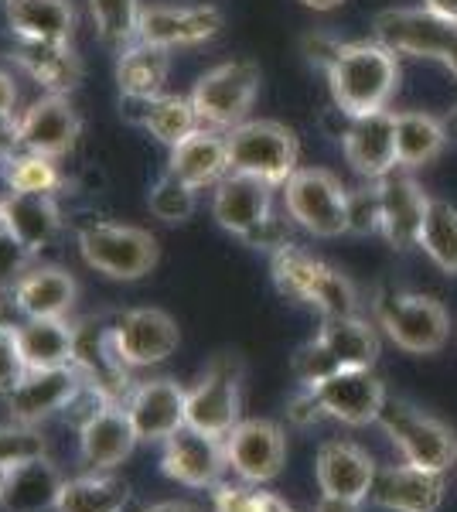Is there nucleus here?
Returning <instances> with one entry per match:
<instances>
[{"mask_svg": "<svg viewBox=\"0 0 457 512\" xmlns=\"http://www.w3.org/2000/svg\"><path fill=\"white\" fill-rule=\"evenodd\" d=\"M18 342L28 369H62L76 362V328L65 318H28L18 325Z\"/></svg>", "mask_w": 457, "mask_h": 512, "instance_id": "obj_32", "label": "nucleus"}, {"mask_svg": "<svg viewBox=\"0 0 457 512\" xmlns=\"http://www.w3.org/2000/svg\"><path fill=\"white\" fill-rule=\"evenodd\" d=\"M229 468L243 482H273L287 465V437L273 420H239L222 437Z\"/></svg>", "mask_w": 457, "mask_h": 512, "instance_id": "obj_12", "label": "nucleus"}, {"mask_svg": "<svg viewBox=\"0 0 457 512\" xmlns=\"http://www.w3.org/2000/svg\"><path fill=\"white\" fill-rule=\"evenodd\" d=\"M382 431L389 434V441L400 448L406 458V465L413 468H427V472H447L451 465H457V434L444 420L417 414L406 403H389L379 414Z\"/></svg>", "mask_w": 457, "mask_h": 512, "instance_id": "obj_7", "label": "nucleus"}, {"mask_svg": "<svg viewBox=\"0 0 457 512\" xmlns=\"http://www.w3.org/2000/svg\"><path fill=\"white\" fill-rule=\"evenodd\" d=\"M195 192L198 188H191L188 181L164 171L151 185V192H147V205H151V212L161 222H188L195 216V205H198Z\"/></svg>", "mask_w": 457, "mask_h": 512, "instance_id": "obj_41", "label": "nucleus"}, {"mask_svg": "<svg viewBox=\"0 0 457 512\" xmlns=\"http://www.w3.org/2000/svg\"><path fill=\"white\" fill-rule=\"evenodd\" d=\"M14 59L31 79L41 82L48 93H72L79 86L82 65L76 59V52L69 48V41H28L18 38V48H14Z\"/></svg>", "mask_w": 457, "mask_h": 512, "instance_id": "obj_31", "label": "nucleus"}, {"mask_svg": "<svg viewBox=\"0 0 457 512\" xmlns=\"http://www.w3.org/2000/svg\"><path fill=\"white\" fill-rule=\"evenodd\" d=\"M21 147V130L14 117H0V164L11 161Z\"/></svg>", "mask_w": 457, "mask_h": 512, "instance_id": "obj_51", "label": "nucleus"}, {"mask_svg": "<svg viewBox=\"0 0 457 512\" xmlns=\"http://www.w3.org/2000/svg\"><path fill=\"white\" fill-rule=\"evenodd\" d=\"M79 253L96 274L110 280H140L157 267V239L140 226L89 222L79 229Z\"/></svg>", "mask_w": 457, "mask_h": 512, "instance_id": "obj_4", "label": "nucleus"}, {"mask_svg": "<svg viewBox=\"0 0 457 512\" xmlns=\"http://www.w3.org/2000/svg\"><path fill=\"white\" fill-rule=\"evenodd\" d=\"M215 512H260L256 509V492L249 485H215Z\"/></svg>", "mask_w": 457, "mask_h": 512, "instance_id": "obj_47", "label": "nucleus"}, {"mask_svg": "<svg viewBox=\"0 0 457 512\" xmlns=\"http://www.w3.org/2000/svg\"><path fill=\"white\" fill-rule=\"evenodd\" d=\"M420 246L444 274L457 277V209L444 198H430L427 219H423Z\"/></svg>", "mask_w": 457, "mask_h": 512, "instance_id": "obj_38", "label": "nucleus"}, {"mask_svg": "<svg viewBox=\"0 0 457 512\" xmlns=\"http://www.w3.org/2000/svg\"><path fill=\"white\" fill-rule=\"evenodd\" d=\"M376 41L393 55L437 59L457 76V21L427 7H393L376 14Z\"/></svg>", "mask_w": 457, "mask_h": 512, "instance_id": "obj_5", "label": "nucleus"}, {"mask_svg": "<svg viewBox=\"0 0 457 512\" xmlns=\"http://www.w3.org/2000/svg\"><path fill=\"white\" fill-rule=\"evenodd\" d=\"M86 386V379L76 366H62V369H31L21 379V386L7 396V410L11 420L18 424H41V420L65 414L76 393Z\"/></svg>", "mask_w": 457, "mask_h": 512, "instance_id": "obj_16", "label": "nucleus"}, {"mask_svg": "<svg viewBox=\"0 0 457 512\" xmlns=\"http://www.w3.org/2000/svg\"><path fill=\"white\" fill-rule=\"evenodd\" d=\"M140 11H144L140 0H89V14L96 21L99 38L116 52H123V48L137 41Z\"/></svg>", "mask_w": 457, "mask_h": 512, "instance_id": "obj_39", "label": "nucleus"}, {"mask_svg": "<svg viewBox=\"0 0 457 512\" xmlns=\"http://www.w3.org/2000/svg\"><path fill=\"white\" fill-rule=\"evenodd\" d=\"M379 198H382V236L396 250L420 246L430 198L420 192L417 181L406 175V168H393L386 178H379Z\"/></svg>", "mask_w": 457, "mask_h": 512, "instance_id": "obj_22", "label": "nucleus"}, {"mask_svg": "<svg viewBox=\"0 0 457 512\" xmlns=\"http://www.w3.org/2000/svg\"><path fill=\"white\" fill-rule=\"evenodd\" d=\"M130 506V485L116 475H79L65 478L55 512H123Z\"/></svg>", "mask_w": 457, "mask_h": 512, "instance_id": "obj_35", "label": "nucleus"}, {"mask_svg": "<svg viewBox=\"0 0 457 512\" xmlns=\"http://www.w3.org/2000/svg\"><path fill=\"white\" fill-rule=\"evenodd\" d=\"M62 229L52 192H11L4 198V233L28 253H41Z\"/></svg>", "mask_w": 457, "mask_h": 512, "instance_id": "obj_26", "label": "nucleus"}, {"mask_svg": "<svg viewBox=\"0 0 457 512\" xmlns=\"http://www.w3.org/2000/svg\"><path fill=\"white\" fill-rule=\"evenodd\" d=\"M113 325H103V321H82L76 325V362L72 366L79 369L82 379H86L93 390H99L110 403H120L127 407L130 400V379H127V362H123L120 349H116V335Z\"/></svg>", "mask_w": 457, "mask_h": 512, "instance_id": "obj_13", "label": "nucleus"}, {"mask_svg": "<svg viewBox=\"0 0 457 512\" xmlns=\"http://www.w3.org/2000/svg\"><path fill=\"white\" fill-rule=\"evenodd\" d=\"M229 468L226 444L222 437L198 434L191 427H181L178 434L164 441L161 472L188 489H215L222 472Z\"/></svg>", "mask_w": 457, "mask_h": 512, "instance_id": "obj_15", "label": "nucleus"}, {"mask_svg": "<svg viewBox=\"0 0 457 512\" xmlns=\"http://www.w3.org/2000/svg\"><path fill=\"white\" fill-rule=\"evenodd\" d=\"M314 475L324 495L365 502L376 485V461L372 454L352 441H324L314 458Z\"/></svg>", "mask_w": 457, "mask_h": 512, "instance_id": "obj_21", "label": "nucleus"}, {"mask_svg": "<svg viewBox=\"0 0 457 512\" xmlns=\"http://www.w3.org/2000/svg\"><path fill=\"white\" fill-rule=\"evenodd\" d=\"M314 400L321 403L324 417L342 420L348 427H369L379 424V414L386 407V386L372 376V369H338L321 383L307 386Z\"/></svg>", "mask_w": 457, "mask_h": 512, "instance_id": "obj_11", "label": "nucleus"}, {"mask_svg": "<svg viewBox=\"0 0 457 512\" xmlns=\"http://www.w3.org/2000/svg\"><path fill=\"white\" fill-rule=\"evenodd\" d=\"M342 147L348 164L362 178L369 181L386 178L393 168H400V158H396V113L376 110V113H365V117H355Z\"/></svg>", "mask_w": 457, "mask_h": 512, "instance_id": "obj_24", "label": "nucleus"}, {"mask_svg": "<svg viewBox=\"0 0 457 512\" xmlns=\"http://www.w3.org/2000/svg\"><path fill=\"white\" fill-rule=\"evenodd\" d=\"M273 284L290 301L318 308L324 318L355 315V308H359V294H355L352 280L328 263L314 260L311 253H304L294 243L273 253Z\"/></svg>", "mask_w": 457, "mask_h": 512, "instance_id": "obj_2", "label": "nucleus"}, {"mask_svg": "<svg viewBox=\"0 0 457 512\" xmlns=\"http://www.w3.org/2000/svg\"><path fill=\"white\" fill-rule=\"evenodd\" d=\"M0 233H4V198H0Z\"/></svg>", "mask_w": 457, "mask_h": 512, "instance_id": "obj_59", "label": "nucleus"}, {"mask_svg": "<svg viewBox=\"0 0 457 512\" xmlns=\"http://www.w3.org/2000/svg\"><path fill=\"white\" fill-rule=\"evenodd\" d=\"M382 229V198L376 188H352L348 192V233L369 236Z\"/></svg>", "mask_w": 457, "mask_h": 512, "instance_id": "obj_44", "label": "nucleus"}, {"mask_svg": "<svg viewBox=\"0 0 457 512\" xmlns=\"http://www.w3.org/2000/svg\"><path fill=\"white\" fill-rule=\"evenodd\" d=\"M0 495H4V472H0Z\"/></svg>", "mask_w": 457, "mask_h": 512, "instance_id": "obj_60", "label": "nucleus"}, {"mask_svg": "<svg viewBox=\"0 0 457 512\" xmlns=\"http://www.w3.org/2000/svg\"><path fill=\"white\" fill-rule=\"evenodd\" d=\"M45 454H48V441L41 437L35 424L11 420V424L0 427V472H11V468L45 458Z\"/></svg>", "mask_w": 457, "mask_h": 512, "instance_id": "obj_42", "label": "nucleus"}, {"mask_svg": "<svg viewBox=\"0 0 457 512\" xmlns=\"http://www.w3.org/2000/svg\"><path fill=\"white\" fill-rule=\"evenodd\" d=\"M260 65L249 59H232L205 72L191 89V103H195L202 127L209 130H232L243 123V117L260 93Z\"/></svg>", "mask_w": 457, "mask_h": 512, "instance_id": "obj_6", "label": "nucleus"}, {"mask_svg": "<svg viewBox=\"0 0 457 512\" xmlns=\"http://www.w3.org/2000/svg\"><path fill=\"white\" fill-rule=\"evenodd\" d=\"M137 448V431L123 403H103L93 417L79 424V458L93 472H110L123 465Z\"/></svg>", "mask_w": 457, "mask_h": 512, "instance_id": "obj_19", "label": "nucleus"}, {"mask_svg": "<svg viewBox=\"0 0 457 512\" xmlns=\"http://www.w3.org/2000/svg\"><path fill=\"white\" fill-rule=\"evenodd\" d=\"M222 11L215 4H151L140 11L137 41L157 48H188L219 35Z\"/></svg>", "mask_w": 457, "mask_h": 512, "instance_id": "obj_14", "label": "nucleus"}, {"mask_svg": "<svg viewBox=\"0 0 457 512\" xmlns=\"http://www.w3.org/2000/svg\"><path fill=\"white\" fill-rule=\"evenodd\" d=\"M338 362L331 359V352L324 349V345L314 338V342H307L297 349L294 355V376L301 379V386H314V383H321V379H328L331 373H338Z\"/></svg>", "mask_w": 457, "mask_h": 512, "instance_id": "obj_45", "label": "nucleus"}, {"mask_svg": "<svg viewBox=\"0 0 457 512\" xmlns=\"http://www.w3.org/2000/svg\"><path fill=\"white\" fill-rule=\"evenodd\" d=\"M447 147L444 123L430 113H396V158L400 168H423V164L437 161Z\"/></svg>", "mask_w": 457, "mask_h": 512, "instance_id": "obj_36", "label": "nucleus"}, {"mask_svg": "<svg viewBox=\"0 0 457 512\" xmlns=\"http://www.w3.org/2000/svg\"><path fill=\"white\" fill-rule=\"evenodd\" d=\"M65 478L62 472L45 458H35L28 465H18L4 472V495H0V509L7 512H48L58 506Z\"/></svg>", "mask_w": 457, "mask_h": 512, "instance_id": "obj_29", "label": "nucleus"}, {"mask_svg": "<svg viewBox=\"0 0 457 512\" xmlns=\"http://www.w3.org/2000/svg\"><path fill=\"white\" fill-rule=\"evenodd\" d=\"M14 106H18V86L7 72H0V117H14Z\"/></svg>", "mask_w": 457, "mask_h": 512, "instance_id": "obj_52", "label": "nucleus"}, {"mask_svg": "<svg viewBox=\"0 0 457 512\" xmlns=\"http://www.w3.org/2000/svg\"><path fill=\"white\" fill-rule=\"evenodd\" d=\"M423 7H427V11H434V14H440V18L457 21V0H423Z\"/></svg>", "mask_w": 457, "mask_h": 512, "instance_id": "obj_55", "label": "nucleus"}, {"mask_svg": "<svg viewBox=\"0 0 457 512\" xmlns=\"http://www.w3.org/2000/svg\"><path fill=\"white\" fill-rule=\"evenodd\" d=\"M287 417H290V424H297V427H311L324 417V410H321V403L314 400V393L307 390V386H301V393L290 400Z\"/></svg>", "mask_w": 457, "mask_h": 512, "instance_id": "obj_49", "label": "nucleus"}, {"mask_svg": "<svg viewBox=\"0 0 457 512\" xmlns=\"http://www.w3.org/2000/svg\"><path fill=\"white\" fill-rule=\"evenodd\" d=\"M229 164L239 175H253L267 185H287V178L297 171V147L294 130L277 120H243L226 134Z\"/></svg>", "mask_w": 457, "mask_h": 512, "instance_id": "obj_3", "label": "nucleus"}, {"mask_svg": "<svg viewBox=\"0 0 457 512\" xmlns=\"http://www.w3.org/2000/svg\"><path fill=\"white\" fill-rule=\"evenodd\" d=\"M239 379L243 362L236 355H219L205 376L188 390L185 427L209 437H226L239 424Z\"/></svg>", "mask_w": 457, "mask_h": 512, "instance_id": "obj_10", "label": "nucleus"}, {"mask_svg": "<svg viewBox=\"0 0 457 512\" xmlns=\"http://www.w3.org/2000/svg\"><path fill=\"white\" fill-rule=\"evenodd\" d=\"M151 137L161 140L164 147H178L181 140L202 130V117H198L191 96H157L144 103V117H140Z\"/></svg>", "mask_w": 457, "mask_h": 512, "instance_id": "obj_37", "label": "nucleus"}, {"mask_svg": "<svg viewBox=\"0 0 457 512\" xmlns=\"http://www.w3.org/2000/svg\"><path fill=\"white\" fill-rule=\"evenodd\" d=\"M28 362L21 355L18 342V328L14 325H0V396H11L21 386V379L28 376Z\"/></svg>", "mask_w": 457, "mask_h": 512, "instance_id": "obj_43", "label": "nucleus"}, {"mask_svg": "<svg viewBox=\"0 0 457 512\" xmlns=\"http://www.w3.org/2000/svg\"><path fill=\"white\" fill-rule=\"evenodd\" d=\"M324 76H328L331 99L338 110L365 117V113L386 110V103L400 86V65H396V55L379 41H348Z\"/></svg>", "mask_w": 457, "mask_h": 512, "instance_id": "obj_1", "label": "nucleus"}, {"mask_svg": "<svg viewBox=\"0 0 457 512\" xmlns=\"http://www.w3.org/2000/svg\"><path fill=\"white\" fill-rule=\"evenodd\" d=\"M79 127H82L79 113L72 110L69 99L58 93L35 99L18 117L21 147L31 154H45V158H62V154H69L79 137Z\"/></svg>", "mask_w": 457, "mask_h": 512, "instance_id": "obj_20", "label": "nucleus"}, {"mask_svg": "<svg viewBox=\"0 0 457 512\" xmlns=\"http://www.w3.org/2000/svg\"><path fill=\"white\" fill-rule=\"evenodd\" d=\"M168 171L188 181L191 188H209L219 185L222 178L232 171L229 164V147L226 134H215V130H198L188 140H181L178 147H171Z\"/></svg>", "mask_w": 457, "mask_h": 512, "instance_id": "obj_28", "label": "nucleus"}, {"mask_svg": "<svg viewBox=\"0 0 457 512\" xmlns=\"http://www.w3.org/2000/svg\"><path fill=\"white\" fill-rule=\"evenodd\" d=\"M168 72V48L147 45V41H134L116 55V82H120V93L130 103H151V99L164 96Z\"/></svg>", "mask_w": 457, "mask_h": 512, "instance_id": "obj_30", "label": "nucleus"}, {"mask_svg": "<svg viewBox=\"0 0 457 512\" xmlns=\"http://www.w3.org/2000/svg\"><path fill=\"white\" fill-rule=\"evenodd\" d=\"M14 35L28 41H69L76 28L72 0H7Z\"/></svg>", "mask_w": 457, "mask_h": 512, "instance_id": "obj_34", "label": "nucleus"}, {"mask_svg": "<svg viewBox=\"0 0 457 512\" xmlns=\"http://www.w3.org/2000/svg\"><path fill=\"white\" fill-rule=\"evenodd\" d=\"M144 512H198L191 502H178V499H171V502H157V506H147Z\"/></svg>", "mask_w": 457, "mask_h": 512, "instance_id": "obj_56", "label": "nucleus"}, {"mask_svg": "<svg viewBox=\"0 0 457 512\" xmlns=\"http://www.w3.org/2000/svg\"><path fill=\"white\" fill-rule=\"evenodd\" d=\"M4 181L11 192H52L62 185V175L55 168V158L45 154H14L11 161H4Z\"/></svg>", "mask_w": 457, "mask_h": 512, "instance_id": "obj_40", "label": "nucleus"}, {"mask_svg": "<svg viewBox=\"0 0 457 512\" xmlns=\"http://www.w3.org/2000/svg\"><path fill=\"white\" fill-rule=\"evenodd\" d=\"M287 216L314 236L348 233V188L321 168H297L284 185Z\"/></svg>", "mask_w": 457, "mask_h": 512, "instance_id": "obj_8", "label": "nucleus"}, {"mask_svg": "<svg viewBox=\"0 0 457 512\" xmlns=\"http://www.w3.org/2000/svg\"><path fill=\"white\" fill-rule=\"evenodd\" d=\"M376 311L379 325L403 352L434 355L444 349L451 335V318L444 304L427 294H382Z\"/></svg>", "mask_w": 457, "mask_h": 512, "instance_id": "obj_9", "label": "nucleus"}, {"mask_svg": "<svg viewBox=\"0 0 457 512\" xmlns=\"http://www.w3.org/2000/svg\"><path fill=\"white\" fill-rule=\"evenodd\" d=\"M444 130H447V140H451V137L457 140V110L444 120Z\"/></svg>", "mask_w": 457, "mask_h": 512, "instance_id": "obj_58", "label": "nucleus"}, {"mask_svg": "<svg viewBox=\"0 0 457 512\" xmlns=\"http://www.w3.org/2000/svg\"><path fill=\"white\" fill-rule=\"evenodd\" d=\"M116 349L127 366H154L178 349V321L161 308H134L116 318Z\"/></svg>", "mask_w": 457, "mask_h": 512, "instance_id": "obj_18", "label": "nucleus"}, {"mask_svg": "<svg viewBox=\"0 0 457 512\" xmlns=\"http://www.w3.org/2000/svg\"><path fill=\"white\" fill-rule=\"evenodd\" d=\"M256 509L260 512H297L294 506H287V499H280V495H273V492H256Z\"/></svg>", "mask_w": 457, "mask_h": 512, "instance_id": "obj_54", "label": "nucleus"}, {"mask_svg": "<svg viewBox=\"0 0 457 512\" xmlns=\"http://www.w3.org/2000/svg\"><path fill=\"white\" fill-rule=\"evenodd\" d=\"M76 297V277L62 267H31L14 284V308L24 318H65Z\"/></svg>", "mask_w": 457, "mask_h": 512, "instance_id": "obj_27", "label": "nucleus"}, {"mask_svg": "<svg viewBox=\"0 0 457 512\" xmlns=\"http://www.w3.org/2000/svg\"><path fill=\"white\" fill-rule=\"evenodd\" d=\"M342 45H345V41H338L331 35H307L304 38V55H307V62H311V65H318L321 72H328L331 62H335L338 52H342Z\"/></svg>", "mask_w": 457, "mask_h": 512, "instance_id": "obj_48", "label": "nucleus"}, {"mask_svg": "<svg viewBox=\"0 0 457 512\" xmlns=\"http://www.w3.org/2000/svg\"><path fill=\"white\" fill-rule=\"evenodd\" d=\"M362 502L352 499H335V495H321V502L314 506V512H359Z\"/></svg>", "mask_w": 457, "mask_h": 512, "instance_id": "obj_53", "label": "nucleus"}, {"mask_svg": "<svg viewBox=\"0 0 457 512\" xmlns=\"http://www.w3.org/2000/svg\"><path fill=\"white\" fill-rule=\"evenodd\" d=\"M246 246H253V250H267V253H277L284 250V246H290V236H287V222L277 219L270 212L267 219L260 222V226H253L249 233L243 236Z\"/></svg>", "mask_w": 457, "mask_h": 512, "instance_id": "obj_46", "label": "nucleus"}, {"mask_svg": "<svg viewBox=\"0 0 457 512\" xmlns=\"http://www.w3.org/2000/svg\"><path fill=\"white\" fill-rule=\"evenodd\" d=\"M270 205H273V185L253 175L229 171V175L215 185L212 216L226 233L243 239L249 229L260 226V222L270 216Z\"/></svg>", "mask_w": 457, "mask_h": 512, "instance_id": "obj_25", "label": "nucleus"}, {"mask_svg": "<svg viewBox=\"0 0 457 512\" xmlns=\"http://www.w3.org/2000/svg\"><path fill=\"white\" fill-rule=\"evenodd\" d=\"M318 342L331 352V359L342 369H372L379 359V335L369 321L359 315L324 318Z\"/></svg>", "mask_w": 457, "mask_h": 512, "instance_id": "obj_33", "label": "nucleus"}, {"mask_svg": "<svg viewBox=\"0 0 457 512\" xmlns=\"http://www.w3.org/2000/svg\"><path fill=\"white\" fill-rule=\"evenodd\" d=\"M28 256H31V253H28V250H21V246L14 243L11 236L0 233V280L11 277L14 270H18L24 260H28Z\"/></svg>", "mask_w": 457, "mask_h": 512, "instance_id": "obj_50", "label": "nucleus"}, {"mask_svg": "<svg viewBox=\"0 0 457 512\" xmlns=\"http://www.w3.org/2000/svg\"><path fill=\"white\" fill-rule=\"evenodd\" d=\"M444 495H447L444 472L396 465V468H382L376 475L369 499L389 512H437L444 506Z\"/></svg>", "mask_w": 457, "mask_h": 512, "instance_id": "obj_23", "label": "nucleus"}, {"mask_svg": "<svg viewBox=\"0 0 457 512\" xmlns=\"http://www.w3.org/2000/svg\"><path fill=\"white\" fill-rule=\"evenodd\" d=\"M304 7H311V11H335V7H342L345 0H301Z\"/></svg>", "mask_w": 457, "mask_h": 512, "instance_id": "obj_57", "label": "nucleus"}, {"mask_svg": "<svg viewBox=\"0 0 457 512\" xmlns=\"http://www.w3.org/2000/svg\"><path fill=\"white\" fill-rule=\"evenodd\" d=\"M185 403L188 390L174 379H151V383L134 386L127 400L130 424L137 431V441L164 444L185 427Z\"/></svg>", "mask_w": 457, "mask_h": 512, "instance_id": "obj_17", "label": "nucleus"}]
</instances>
